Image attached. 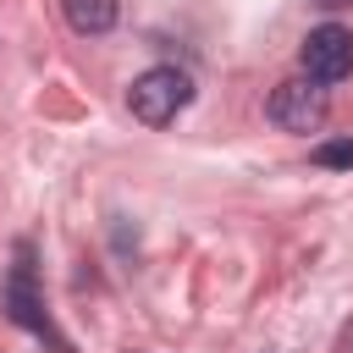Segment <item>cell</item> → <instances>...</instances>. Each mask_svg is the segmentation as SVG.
<instances>
[{"instance_id": "obj_6", "label": "cell", "mask_w": 353, "mask_h": 353, "mask_svg": "<svg viewBox=\"0 0 353 353\" xmlns=\"http://www.w3.org/2000/svg\"><path fill=\"white\" fill-rule=\"evenodd\" d=\"M314 165H331V171L353 165V138H331V143H314Z\"/></svg>"}, {"instance_id": "obj_5", "label": "cell", "mask_w": 353, "mask_h": 353, "mask_svg": "<svg viewBox=\"0 0 353 353\" xmlns=\"http://www.w3.org/2000/svg\"><path fill=\"white\" fill-rule=\"evenodd\" d=\"M61 6H66V22H72L77 33H110L116 17H121L116 0H61Z\"/></svg>"}, {"instance_id": "obj_7", "label": "cell", "mask_w": 353, "mask_h": 353, "mask_svg": "<svg viewBox=\"0 0 353 353\" xmlns=\"http://www.w3.org/2000/svg\"><path fill=\"white\" fill-rule=\"evenodd\" d=\"M314 6H325V11H342V6H353V0H314Z\"/></svg>"}, {"instance_id": "obj_1", "label": "cell", "mask_w": 353, "mask_h": 353, "mask_svg": "<svg viewBox=\"0 0 353 353\" xmlns=\"http://www.w3.org/2000/svg\"><path fill=\"white\" fill-rule=\"evenodd\" d=\"M188 99H193V83H188L176 66H149V72L132 77V88H127V110H132L143 127L176 121V110H188Z\"/></svg>"}, {"instance_id": "obj_2", "label": "cell", "mask_w": 353, "mask_h": 353, "mask_svg": "<svg viewBox=\"0 0 353 353\" xmlns=\"http://www.w3.org/2000/svg\"><path fill=\"white\" fill-rule=\"evenodd\" d=\"M6 314L22 325V331H33L39 342H50V347H61V353H72V342L55 331V320H50V309H44V298H39V287H33V259H28V248L17 254V265H11V276H6Z\"/></svg>"}, {"instance_id": "obj_3", "label": "cell", "mask_w": 353, "mask_h": 353, "mask_svg": "<svg viewBox=\"0 0 353 353\" xmlns=\"http://www.w3.org/2000/svg\"><path fill=\"white\" fill-rule=\"evenodd\" d=\"M298 61H303V77H309V83L331 88V83H342V77L353 72V33L336 28V22H325V28H314V33L303 39Z\"/></svg>"}, {"instance_id": "obj_4", "label": "cell", "mask_w": 353, "mask_h": 353, "mask_svg": "<svg viewBox=\"0 0 353 353\" xmlns=\"http://www.w3.org/2000/svg\"><path fill=\"white\" fill-rule=\"evenodd\" d=\"M270 121L281 132H320L325 127V88L309 77H292L270 94Z\"/></svg>"}]
</instances>
